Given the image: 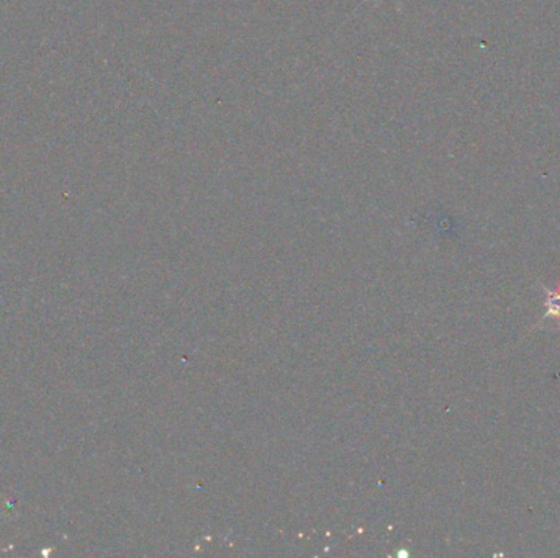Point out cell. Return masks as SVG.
Returning a JSON list of instances; mask_svg holds the SVG:
<instances>
[]
</instances>
